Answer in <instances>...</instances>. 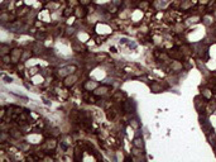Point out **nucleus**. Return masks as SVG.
Listing matches in <instances>:
<instances>
[{
    "label": "nucleus",
    "mask_w": 216,
    "mask_h": 162,
    "mask_svg": "<svg viewBox=\"0 0 216 162\" xmlns=\"http://www.w3.org/2000/svg\"><path fill=\"white\" fill-rule=\"evenodd\" d=\"M76 81H77V76H76V75H69V76H67V77L65 79L63 84H65V86L69 88V86L75 85V82H76Z\"/></svg>",
    "instance_id": "1"
},
{
    "label": "nucleus",
    "mask_w": 216,
    "mask_h": 162,
    "mask_svg": "<svg viewBox=\"0 0 216 162\" xmlns=\"http://www.w3.org/2000/svg\"><path fill=\"white\" fill-rule=\"evenodd\" d=\"M20 54H22V51L20 50H13L12 51V61L15 63V62H18V60H20Z\"/></svg>",
    "instance_id": "2"
},
{
    "label": "nucleus",
    "mask_w": 216,
    "mask_h": 162,
    "mask_svg": "<svg viewBox=\"0 0 216 162\" xmlns=\"http://www.w3.org/2000/svg\"><path fill=\"white\" fill-rule=\"evenodd\" d=\"M168 54L171 57L176 58V60H181L183 56V54L181 53V51H178V50H171V51H168Z\"/></svg>",
    "instance_id": "3"
},
{
    "label": "nucleus",
    "mask_w": 216,
    "mask_h": 162,
    "mask_svg": "<svg viewBox=\"0 0 216 162\" xmlns=\"http://www.w3.org/2000/svg\"><path fill=\"white\" fill-rule=\"evenodd\" d=\"M181 53L184 54V56H190V54H192V51H191V48L188 46H181L180 48Z\"/></svg>",
    "instance_id": "4"
},
{
    "label": "nucleus",
    "mask_w": 216,
    "mask_h": 162,
    "mask_svg": "<svg viewBox=\"0 0 216 162\" xmlns=\"http://www.w3.org/2000/svg\"><path fill=\"white\" fill-rule=\"evenodd\" d=\"M107 90H109L107 86H101V88H97L94 94H95V95H104V94H106Z\"/></svg>",
    "instance_id": "5"
},
{
    "label": "nucleus",
    "mask_w": 216,
    "mask_h": 162,
    "mask_svg": "<svg viewBox=\"0 0 216 162\" xmlns=\"http://www.w3.org/2000/svg\"><path fill=\"white\" fill-rule=\"evenodd\" d=\"M151 89H152V91H153V92H159V91L162 90L161 85H159L158 82H153V84L151 85Z\"/></svg>",
    "instance_id": "6"
},
{
    "label": "nucleus",
    "mask_w": 216,
    "mask_h": 162,
    "mask_svg": "<svg viewBox=\"0 0 216 162\" xmlns=\"http://www.w3.org/2000/svg\"><path fill=\"white\" fill-rule=\"evenodd\" d=\"M202 96H205L206 99H210L211 96H212V91H211V89L208 88V89H206V90H204V91H202Z\"/></svg>",
    "instance_id": "7"
},
{
    "label": "nucleus",
    "mask_w": 216,
    "mask_h": 162,
    "mask_svg": "<svg viewBox=\"0 0 216 162\" xmlns=\"http://www.w3.org/2000/svg\"><path fill=\"white\" fill-rule=\"evenodd\" d=\"M76 14H77V17H85L86 15V9L77 8V9H76Z\"/></svg>",
    "instance_id": "8"
},
{
    "label": "nucleus",
    "mask_w": 216,
    "mask_h": 162,
    "mask_svg": "<svg viewBox=\"0 0 216 162\" xmlns=\"http://www.w3.org/2000/svg\"><path fill=\"white\" fill-rule=\"evenodd\" d=\"M134 146L138 147V148H142L143 147V141L140 138H135L134 139Z\"/></svg>",
    "instance_id": "9"
},
{
    "label": "nucleus",
    "mask_w": 216,
    "mask_h": 162,
    "mask_svg": "<svg viewBox=\"0 0 216 162\" xmlns=\"http://www.w3.org/2000/svg\"><path fill=\"white\" fill-rule=\"evenodd\" d=\"M9 50H10V48L6 46V44H1V54H6L9 52Z\"/></svg>",
    "instance_id": "10"
},
{
    "label": "nucleus",
    "mask_w": 216,
    "mask_h": 162,
    "mask_svg": "<svg viewBox=\"0 0 216 162\" xmlns=\"http://www.w3.org/2000/svg\"><path fill=\"white\" fill-rule=\"evenodd\" d=\"M10 134H12V137H14V138H20V137H22V134H20V132H18V130H12Z\"/></svg>",
    "instance_id": "11"
},
{
    "label": "nucleus",
    "mask_w": 216,
    "mask_h": 162,
    "mask_svg": "<svg viewBox=\"0 0 216 162\" xmlns=\"http://www.w3.org/2000/svg\"><path fill=\"white\" fill-rule=\"evenodd\" d=\"M29 56H32V52H30V51H27V52L23 54V57L20 58V60H22V61H25V60H27V58L29 57Z\"/></svg>",
    "instance_id": "12"
},
{
    "label": "nucleus",
    "mask_w": 216,
    "mask_h": 162,
    "mask_svg": "<svg viewBox=\"0 0 216 162\" xmlns=\"http://www.w3.org/2000/svg\"><path fill=\"white\" fill-rule=\"evenodd\" d=\"M10 60H12V56H8V54H4V57H3V62H4V63H9Z\"/></svg>",
    "instance_id": "13"
},
{
    "label": "nucleus",
    "mask_w": 216,
    "mask_h": 162,
    "mask_svg": "<svg viewBox=\"0 0 216 162\" xmlns=\"http://www.w3.org/2000/svg\"><path fill=\"white\" fill-rule=\"evenodd\" d=\"M72 13H74V12H72V9L67 8V9H65V12H63V15H65V17H69V15L72 14Z\"/></svg>",
    "instance_id": "14"
},
{
    "label": "nucleus",
    "mask_w": 216,
    "mask_h": 162,
    "mask_svg": "<svg viewBox=\"0 0 216 162\" xmlns=\"http://www.w3.org/2000/svg\"><path fill=\"white\" fill-rule=\"evenodd\" d=\"M66 30H67V32H66L67 34H74V29H72V28H67Z\"/></svg>",
    "instance_id": "15"
},
{
    "label": "nucleus",
    "mask_w": 216,
    "mask_h": 162,
    "mask_svg": "<svg viewBox=\"0 0 216 162\" xmlns=\"http://www.w3.org/2000/svg\"><path fill=\"white\" fill-rule=\"evenodd\" d=\"M4 80H5V82H12L13 81L12 77H8V76H4Z\"/></svg>",
    "instance_id": "16"
},
{
    "label": "nucleus",
    "mask_w": 216,
    "mask_h": 162,
    "mask_svg": "<svg viewBox=\"0 0 216 162\" xmlns=\"http://www.w3.org/2000/svg\"><path fill=\"white\" fill-rule=\"evenodd\" d=\"M113 3H114V4H115V5H119V4H120V3H121V0H114V1H113Z\"/></svg>",
    "instance_id": "17"
},
{
    "label": "nucleus",
    "mask_w": 216,
    "mask_h": 162,
    "mask_svg": "<svg viewBox=\"0 0 216 162\" xmlns=\"http://www.w3.org/2000/svg\"><path fill=\"white\" fill-rule=\"evenodd\" d=\"M139 6H140V8H147V3H143V4H140Z\"/></svg>",
    "instance_id": "18"
},
{
    "label": "nucleus",
    "mask_w": 216,
    "mask_h": 162,
    "mask_svg": "<svg viewBox=\"0 0 216 162\" xmlns=\"http://www.w3.org/2000/svg\"><path fill=\"white\" fill-rule=\"evenodd\" d=\"M80 1H81V4H87L89 0H80Z\"/></svg>",
    "instance_id": "19"
}]
</instances>
